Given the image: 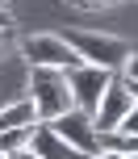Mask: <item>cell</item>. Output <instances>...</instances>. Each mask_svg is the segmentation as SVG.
I'll list each match as a JSON object with an SVG mask.
<instances>
[{"mask_svg":"<svg viewBox=\"0 0 138 159\" xmlns=\"http://www.w3.org/2000/svg\"><path fill=\"white\" fill-rule=\"evenodd\" d=\"M25 96L38 109V121H55L67 109H75L71 88H67V71H46V67H29L25 75Z\"/></svg>","mask_w":138,"mask_h":159,"instance_id":"obj_1","label":"cell"},{"mask_svg":"<svg viewBox=\"0 0 138 159\" xmlns=\"http://www.w3.org/2000/svg\"><path fill=\"white\" fill-rule=\"evenodd\" d=\"M67 42L75 46V55H80L88 67H100V71H113V75L126 71L130 59H134V46L126 38H113V34H88V30H80Z\"/></svg>","mask_w":138,"mask_h":159,"instance_id":"obj_2","label":"cell"},{"mask_svg":"<svg viewBox=\"0 0 138 159\" xmlns=\"http://www.w3.org/2000/svg\"><path fill=\"white\" fill-rule=\"evenodd\" d=\"M17 50H21L25 67H46V71H71V67L84 63L75 55V46L59 34H29V38L17 42Z\"/></svg>","mask_w":138,"mask_h":159,"instance_id":"obj_3","label":"cell"},{"mask_svg":"<svg viewBox=\"0 0 138 159\" xmlns=\"http://www.w3.org/2000/svg\"><path fill=\"white\" fill-rule=\"evenodd\" d=\"M130 109H134V88H130V80L117 71L113 80H109L105 96H100V109L92 113L96 134H117V126H122V117H126Z\"/></svg>","mask_w":138,"mask_h":159,"instance_id":"obj_4","label":"cell"},{"mask_svg":"<svg viewBox=\"0 0 138 159\" xmlns=\"http://www.w3.org/2000/svg\"><path fill=\"white\" fill-rule=\"evenodd\" d=\"M109 80H113V71H100V67H88V63L71 67V71H67V88H71L75 109H84L92 117V113L100 109V96H105Z\"/></svg>","mask_w":138,"mask_h":159,"instance_id":"obj_5","label":"cell"},{"mask_svg":"<svg viewBox=\"0 0 138 159\" xmlns=\"http://www.w3.org/2000/svg\"><path fill=\"white\" fill-rule=\"evenodd\" d=\"M50 130H55L59 138H67V143L75 147V151H84V155H96V143H100V134H96V126H92V117L84 109H67L63 117H55V121H46Z\"/></svg>","mask_w":138,"mask_h":159,"instance_id":"obj_6","label":"cell"},{"mask_svg":"<svg viewBox=\"0 0 138 159\" xmlns=\"http://www.w3.org/2000/svg\"><path fill=\"white\" fill-rule=\"evenodd\" d=\"M29 151L38 155V159H88L84 151H75L67 138H59L46 121H38V126H33V134H29Z\"/></svg>","mask_w":138,"mask_h":159,"instance_id":"obj_7","label":"cell"},{"mask_svg":"<svg viewBox=\"0 0 138 159\" xmlns=\"http://www.w3.org/2000/svg\"><path fill=\"white\" fill-rule=\"evenodd\" d=\"M25 126H38V109H33L29 96H17L0 109V134L4 130H25Z\"/></svg>","mask_w":138,"mask_h":159,"instance_id":"obj_8","label":"cell"},{"mask_svg":"<svg viewBox=\"0 0 138 159\" xmlns=\"http://www.w3.org/2000/svg\"><path fill=\"white\" fill-rule=\"evenodd\" d=\"M29 134H33V126H25V130H4L0 134V155H17V151H25L29 147Z\"/></svg>","mask_w":138,"mask_h":159,"instance_id":"obj_9","label":"cell"},{"mask_svg":"<svg viewBox=\"0 0 138 159\" xmlns=\"http://www.w3.org/2000/svg\"><path fill=\"white\" fill-rule=\"evenodd\" d=\"M117 134H138V101H134V109L122 117V126H117Z\"/></svg>","mask_w":138,"mask_h":159,"instance_id":"obj_10","label":"cell"},{"mask_svg":"<svg viewBox=\"0 0 138 159\" xmlns=\"http://www.w3.org/2000/svg\"><path fill=\"white\" fill-rule=\"evenodd\" d=\"M0 30H13V13H8V4H0Z\"/></svg>","mask_w":138,"mask_h":159,"instance_id":"obj_11","label":"cell"},{"mask_svg":"<svg viewBox=\"0 0 138 159\" xmlns=\"http://www.w3.org/2000/svg\"><path fill=\"white\" fill-rule=\"evenodd\" d=\"M122 75H126V80H134V84H138V55L130 59V67H126V71H122Z\"/></svg>","mask_w":138,"mask_h":159,"instance_id":"obj_12","label":"cell"},{"mask_svg":"<svg viewBox=\"0 0 138 159\" xmlns=\"http://www.w3.org/2000/svg\"><path fill=\"white\" fill-rule=\"evenodd\" d=\"M92 159H126V155H122V151H96Z\"/></svg>","mask_w":138,"mask_h":159,"instance_id":"obj_13","label":"cell"},{"mask_svg":"<svg viewBox=\"0 0 138 159\" xmlns=\"http://www.w3.org/2000/svg\"><path fill=\"white\" fill-rule=\"evenodd\" d=\"M8 38H13V34H8V30H0V59H4V50H8Z\"/></svg>","mask_w":138,"mask_h":159,"instance_id":"obj_14","label":"cell"},{"mask_svg":"<svg viewBox=\"0 0 138 159\" xmlns=\"http://www.w3.org/2000/svg\"><path fill=\"white\" fill-rule=\"evenodd\" d=\"M8 159H38V155H33L29 147H25V151H17V155H8Z\"/></svg>","mask_w":138,"mask_h":159,"instance_id":"obj_15","label":"cell"},{"mask_svg":"<svg viewBox=\"0 0 138 159\" xmlns=\"http://www.w3.org/2000/svg\"><path fill=\"white\" fill-rule=\"evenodd\" d=\"M130 88H134V101H138V84H134V80H130Z\"/></svg>","mask_w":138,"mask_h":159,"instance_id":"obj_16","label":"cell"},{"mask_svg":"<svg viewBox=\"0 0 138 159\" xmlns=\"http://www.w3.org/2000/svg\"><path fill=\"white\" fill-rule=\"evenodd\" d=\"M0 4H4V0H0Z\"/></svg>","mask_w":138,"mask_h":159,"instance_id":"obj_17","label":"cell"}]
</instances>
